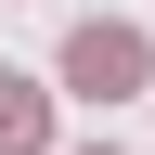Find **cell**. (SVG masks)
I'll use <instances>...</instances> for the list:
<instances>
[{
    "instance_id": "1",
    "label": "cell",
    "mask_w": 155,
    "mask_h": 155,
    "mask_svg": "<svg viewBox=\"0 0 155 155\" xmlns=\"http://www.w3.org/2000/svg\"><path fill=\"white\" fill-rule=\"evenodd\" d=\"M65 78L91 91V104H116V91H142V39L129 26H78L65 39Z\"/></svg>"
},
{
    "instance_id": "2",
    "label": "cell",
    "mask_w": 155,
    "mask_h": 155,
    "mask_svg": "<svg viewBox=\"0 0 155 155\" xmlns=\"http://www.w3.org/2000/svg\"><path fill=\"white\" fill-rule=\"evenodd\" d=\"M39 142H52V104L26 78H0V155H39Z\"/></svg>"
},
{
    "instance_id": "3",
    "label": "cell",
    "mask_w": 155,
    "mask_h": 155,
    "mask_svg": "<svg viewBox=\"0 0 155 155\" xmlns=\"http://www.w3.org/2000/svg\"><path fill=\"white\" fill-rule=\"evenodd\" d=\"M104 155H116V142H104Z\"/></svg>"
}]
</instances>
